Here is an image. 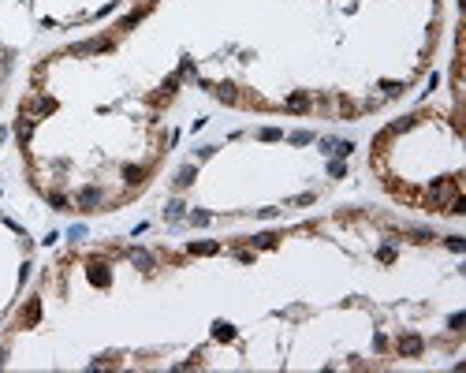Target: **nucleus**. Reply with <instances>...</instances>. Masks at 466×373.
Segmentation results:
<instances>
[{
  "label": "nucleus",
  "instance_id": "nucleus-4",
  "mask_svg": "<svg viewBox=\"0 0 466 373\" xmlns=\"http://www.w3.org/2000/svg\"><path fill=\"white\" fill-rule=\"evenodd\" d=\"M366 168L377 191L421 217L462 220V101L459 83L448 79V101H425L388 120L370 138Z\"/></svg>",
  "mask_w": 466,
  "mask_h": 373
},
{
  "label": "nucleus",
  "instance_id": "nucleus-2",
  "mask_svg": "<svg viewBox=\"0 0 466 373\" xmlns=\"http://www.w3.org/2000/svg\"><path fill=\"white\" fill-rule=\"evenodd\" d=\"M444 0H127L34 60L15 105L23 176L46 206L138 202L176 149L194 90L250 116L359 124L433 71Z\"/></svg>",
  "mask_w": 466,
  "mask_h": 373
},
{
  "label": "nucleus",
  "instance_id": "nucleus-5",
  "mask_svg": "<svg viewBox=\"0 0 466 373\" xmlns=\"http://www.w3.org/2000/svg\"><path fill=\"white\" fill-rule=\"evenodd\" d=\"M34 273V239L19 228V224L0 213V325L12 318L19 298L30 287Z\"/></svg>",
  "mask_w": 466,
  "mask_h": 373
},
{
  "label": "nucleus",
  "instance_id": "nucleus-1",
  "mask_svg": "<svg viewBox=\"0 0 466 373\" xmlns=\"http://www.w3.org/2000/svg\"><path fill=\"white\" fill-rule=\"evenodd\" d=\"M466 243L388 209L187 243H75L0 325V369H451Z\"/></svg>",
  "mask_w": 466,
  "mask_h": 373
},
{
  "label": "nucleus",
  "instance_id": "nucleus-3",
  "mask_svg": "<svg viewBox=\"0 0 466 373\" xmlns=\"http://www.w3.org/2000/svg\"><path fill=\"white\" fill-rule=\"evenodd\" d=\"M351 146L314 131L247 127L194 154L172 172L161 213L172 228H224L284 220L325 202L347 176Z\"/></svg>",
  "mask_w": 466,
  "mask_h": 373
},
{
  "label": "nucleus",
  "instance_id": "nucleus-7",
  "mask_svg": "<svg viewBox=\"0 0 466 373\" xmlns=\"http://www.w3.org/2000/svg\"><path fill=\"white\" fill-rule=\"evenodd\" d=\"M8 75H12V53H8V49H0V101H5Z\"/></svg>",
  "mask_w": 466,
  "mask_h": 373
},
{
  "label": "nucleus",
  "instance_id": "nucleus-6",
  "mask_svg": "<svg viewBox=\"0 0 466 373\" xmlns=\"http://www.w3.org/2000/svg\"><path fill=\"white\" fill-rule=\"evenodd\" d=\"M124 5L127 0H30V15L46 30H75L120 12Z\"/></svg>",
  "mask_w": 466,
  "mask_h": 373
}]
</instances>
